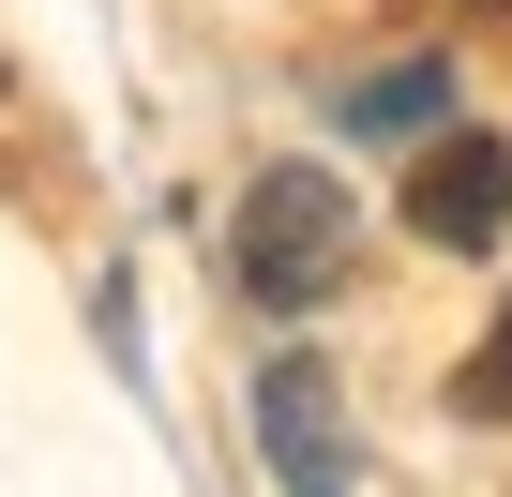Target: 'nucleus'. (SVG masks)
<instances>
[{"label": "nucleus", "instance_id": "obj_1", "mask_svg": "<svg viewBox=\"0 0 512 497\" xmlns=\"http://www.w3.org/2000/svg\"><path fill=\"white\" fill-rule=\"evenodd\" d=\"M347 257H362V211H347L332 166H256V196L226 211V272H241V302H272V317L332 302Z\"/></svg>", "mask_w": 512, "mask_h": 497}, {"label": "nucleus", "instance_id": "obj_2", "mask_svg": "<svg viewBox=\"0 0 512 497\" xmlns=\"http://www.w3.org/2000/svg\"><path fill=\"white\" fill-rule=\"evenodd\" d=\"M407 226L437 241V257L512 241V151H497V136H422V166H407Z\"/></svg>", "mask_w": 512, "mask_h": 497}, {"label": "nucleus", "instance_id": "obj_3", "mask_svg": "<svg viewBox=\"0 0 512 497\" xmlns=\"http://www.w3.org/2000/svg\"><path fill=\"white\" fill-rule=\"evenodd\" d=\"M256 437H272V482H287V497H347V482H362V452H347L317 362H272V377H256Z\"/></svg>", "mask_w": 512, "mask_h": 497}, {"label": "nucleus", "instance_id": "obj_4", "mask_svg": "<svg viewBox=\"0 0 512 497\" xmlns=\"http://www.w3.org/2000/svg\"><path fill=\"white\" fill-rule=\"evenodd\" d=\"M347 121H362V136H407V121H437V61H407V76H362V91H347Z\"/></svg>", "mask_w": 512, "mask_h": 497}, {"label": "nucleus", "instance_id": "obj_5", "mask_svg": "<svg viewBox=\"0 0 512 497\" xmlns=\"http://www.w3.org/2000/svg\"><path fill=\"white\" fill-rule=\"evenodd\" d=\"M452 407H467V422H512V302H497V332L467 347V377H452Z\"/></svg>", "mask_w": 512, "mask_h": 497}, {"label": "nucleus", "instance_id": "obj_6", "mask_svg": "<svg viewBox=\"0 0 512 497\" xmlns=\"http://www.w3.org/2000/svg\"><path fill=\"white\" fill-rule=\"evenodd\" d=\"M497 16H512V0H497Z\"/></svg>", "mask_w": 512, "mask_h": 497}]
</instances>
